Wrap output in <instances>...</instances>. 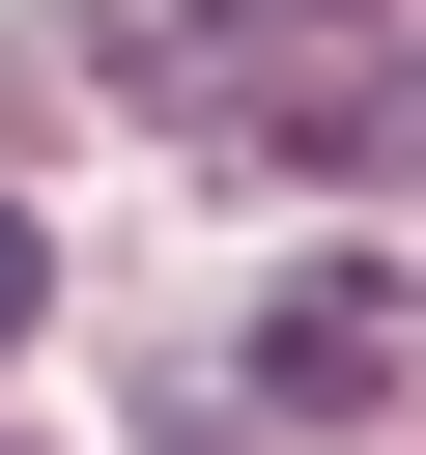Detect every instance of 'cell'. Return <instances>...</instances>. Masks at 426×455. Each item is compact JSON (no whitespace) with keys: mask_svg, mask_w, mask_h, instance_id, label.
I'll use <instances>...</instances> for the list:
<instances>
[{"mask_svg":"<svg viewBox=\"0 0 426 455\" xmlns=\"http://www.w3.org/2000/svg\"><path fill=\"white\" fill-rule=\"evenodd\" d=\"M256 28H369V0H256Z\"/></svg>","mask_w":426,"mask_h":455,"instance_id":"obj_3","label":"cell"},{"mask_svg":"<svg viewBox=\"0 0 426 455\" xmlns=\"http://www.w3.org/2000/svg\"><path fill=\"white\" fill-rule=\"evenodd\" d=\"M28 313H57V228H28V199H0V341H28Z\"/></svg>","mask_w":426,"mask_h":455,"instance_id":"obj_2","label":"cell"},{"mask_svg":"<svg viewBox=\"0 0 426 455\" xmlns=\"http://www.w3.org/2000/svg\"><path fill=\"white\" fill-rule=\"evenodd\" d=\"M256 398H398V284H284L256 313Z\"/></svg>","mask_w":426,"mask_h":455,"instance_id":"obj_1","label":"cell"}]
</instances>
